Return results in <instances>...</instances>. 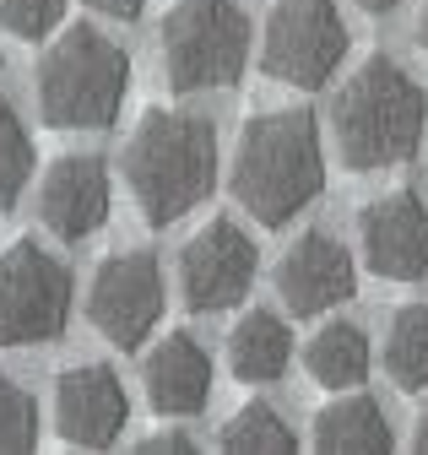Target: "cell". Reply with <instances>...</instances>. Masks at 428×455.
Listing matches in <instances>:
<instances>
[{
  "instance_id": "obj_1",
  "label": "cell",
  "mask_w": 428,
  "mask_h": 455,
  "mask_svg": "<svg viewBox=\"0 0 428 455\" xmlns=\"http://www.w3.org/2000/svg\"><path fill=\"white\" fill-rule=\"evenodd\" d=\"M234 201L260 228H288L320 190H326V152L309 108H266L250 114L234 147Z\"/></svg>"
},
{
  "instance_id": "obj_2",
  "label": "cell",
  "mask_w": 428,
  "mask_h": 455,
  "mask_svg": "<svg viewBox=\"0 0 428 455\" xmlns=\"http://www.w3.org/2000/svg\"><path fill=\"white\" fill-rule=\"evenodd\" d=\"M131 196L152 228L190 217L218 185V131L190 108H147L120 157Z\"/></svg>"
},
{
  "instance_id": "obj_3",
  "label": "cell",
  "mask_w": 428,
  "mask_h": 455,
  "mask_svg": "<svg viewBox=\"0 0 428 455\" xmlns=\"http://www.w3.org/2000/svg\"><path fill=\"white\" fill-rule=\"evenodd\" d=\"M331 131H337V152L353 174L412 163L423 147V131H428V92L412 71H401L385 54H374L337 92Z\"/></svg>"
},
{
  "instance_id": "obj_4",
  "label": "cell",
  "mask_w": 428,
  "mask_h": 455,
  "mask_svg": "<svg viewBox=\"0 0 428 455\" xmlns=\"http://www.w3.org/2000/svg\"><path fill=\"white\" fill-rule=\"evenodd\" d=\"M38 114L55 131H109L131 92V54L92 22L66 28L33 71Z\"/></svg>"
},
{
  "instance_id": "obj_5",
  "label": "cell",
  "mask_w": 428,
  "mask_h": 455,
  "mask_svg": "<svg viewBox=\"0 0 428 455\" xmlns=\"http://www.w3.org/2000/svg\"><path fill=\"white\" fill-rule=\"evenodd\" d=\"M250 44H255V28L239 0H174L163 33H157L163 76L174 92L234 87L250 66Z\"/></svg>"
},
{
  "instance_id": "obj_6",
  "label": "cell",
  "mask_w": 428,
  "mask_h": 455,
  "mask_svg": "<svg viewBox=\"0 0 428 455\" xmlns=\"http://www.w3.org/2000/svg\"><path fill=\"white\" fill-rule=\"evenodd\" d=\"M342 60H347V22L337 0H277L272 6L260 33V71L272 82L314 92L342 71Z\"/></svg>"
},
{
  "instance_id": "obj_7",
  "label": "cell",
  "mask_w": 428,
  "mask_h": 455,
  "mask_svg": "<svg viewBox=\"0 0 428 455\" xmlns=\"http://www.w3.org/2000/svg\"><path fill=\"white\" fill-rule=\"evenodd\" d=\"M71 320V271L38 239L0 250V347H38L66 336Z\"/></svg>"
},
{
  "instance_id": "obj_8",
  "label": "cell",
  "mask_w": 428,
  "mask_h": 455,
  "mask_svg": "<svg viewBox=\"0 0 428 455\" xmlns=\"http://www.w3.org/2000/svg\"><path fill=\"white\" fill-rule=\"evenodd\" d=\"M87 320L109 347L131 353L163 320V266L152 250H120L98 260L87 282Z\"/></svg>"
},
{
  "instance_id": "obj_9",
  "label": "cell",
  "mask_w": 428,
  "mask_h": 455,
  "mask_svg": "<svg viewBox=\"0 0 428 455\" xmlns=\"http://www.w3.org/2000/svg\"><path fill=\"white\" fill-rule=\"evenodd\" d=\"M260 271V250L234 217H211L179 250V299L195 315H223L250 299Z\"/></svg>"
},
{
  "instance_id": "obj_10",
  "label": "cell",
  "mask_w": 428,
  "mask_h": 455,
  "mask_svg": "<svg viewBox=\"0 0 428 455\" xmlns=\"http://www.w3.org/2000/svg\"><path fill=\"white\" fill-rule=\"evenodd\" d=\"M277 293L298 320L342 309L358 293V266H353L347 244L337 234H326V228L298 234L277 260Z\"/></svg>"
},
{
  "instance_id": "obj_11",
  "label": "cell",
  "mask_w": 428,
  "mask_h": 455,
  "mask_svg": "<svg viewBox=\"0 0 428 455\" xmlns=\"http://www.w3.org/2000/svg\"><path fill=\"white\" fill-rule=\"evenodd\" d=\"M358 244L374 276L385 282H417L428 271V201L417 190L374 196L358 212Z\"/></svg>"
},
{
  "instance_id": "obj_12",
  "label": "cell",
  "mask_w": 428,
  "mask_h": 455,
  "mask_svg": "<svg viewBox=\"0 0 428 455\" xmlns=\"http://www.w3.org/2000/svg\"><path fill=\"white\" fill-rule=\"evenodd\" d=\"M131 423V395L109 363H76L55 379V434L76 450H109Z\"/></svg>"
},
{
  "instance_id": "obj_13",
  "label": "cell",
  "mask_w": 428,
  "mask_h": 455,
  "mask_svg": "<svg viewBox=\"0 0 428 455\" xmlns=\"http://www.w3.org/2000/svg\"><path fill=\"white\" fill-rule=\"evenodd\" d=\"M109 201H115V185H109V163L98 152H66L44 168V190H38V217L49 234L60 239H87L109 222Z\"/></svg>"
},
{
  "instance_id": "obj_14",
  "label": "cell",
  "mask_w": 428,
  "mask_h": 455,
  "mask_svg": "<svg viewBox=\"0 0 428 455\" xmlns=\"http://www.w3.org/2000/svg\"><path fill=\"white\" fill-rule=\"evenodd\" d=\"M141 390L152 412L163 418H195L211 402V353L190 331H169L163 341H152L141 358Z\"/></svg>"
},
{
  "instance_id": "obj_15",
  "label": "cell",
  "mask_w": 428,
  "mask_h": 455,
  "mask_svg": "<svg viewBox=\"0 0 428 455\" xmlns=\"http://www.w3.org/2000/svg\"><path fill=\"white\" fill-rule=\"evenodd\" d=\"M309 439H314V450H326V455H380V450L396 444L391 418L363 390H337V402H326L314 412Z\"/></svg>"
},
{
  "instance_id": "obj_16",
  "label": "cell",
  "mask_w": 428,
  "mask_h": 455,
  "mask_svg": "<svg viewBox=\"0 0 428 455\" xmlns=\"http://www.w3.org/2000/svg\"><path fill=\"white\" fill-rule=\"evenodd\" d=\"M293 363V331L272 309H250L228 331V374L239 385H277Z\"/></svg>"
},
{
  "instance_id": "obj_17",
  "label": "cell",
  "mask_w": 428,
  "mask_h": 455,
  "mask_svg": "<svg viewBox=\"0 0 428 455\" xmlns=\"http://www.w3.org/2000/svg\"><path fill=\"white\" fill-rule=\"evenodd\" d=\"M304 374L320 390H358L369 379V336L353 320H331L309 336L304 347Z\"/></svg>"
},
{
  "instance_id": "obj_18",
  "label": "cell",
  "mask_w": 428,
  "mask_h": 455,
  "mask_svg": "<svg viewBox=\"0 0 428 455\" xmlns=\"http://www.w3.org/2000/svg\"><path fill=\"white\" fill-rule=\"evenodd\" d=\"M385 374L396 390H428V304H401L391 315Z\"/></svg>"
},
{
  "instance_id": "obj_19",
  "label": "cell",
  "mask_w": 428,
  "mask_h": 455,
  "mask_svg": "<svg viewBox=\"0 0 428 455\" xmlns=\"http://www.w3.org/2000/svg\"><path fill=\"white\" fill-rule=\"evenodd\" d=\"M218 444L234 450V455H288L298 450V434L288 428V418L266 402H244L223 428H218Z\"/></svg>"
},
{
  "instance_id": "obj_20",
  "label": "cell",
  "mask_w": 428,
  "mask_h": 455,
  "mask_svg": "<svg viewBox=\"0 0 428 455\" xmlns=\"http://www.w3.org/2000/svg\"><path fill=\"white\" fill-rule=\"evenodd\" d=\"M33 180V136L12 103H0V212H12Z\"/></svg>"
},
{
  "instance_id": "obj_21",
  "label": "cell",
  "mask_w": 428,
  "mask_h": 455,
  "mask_svg": "<svg viewBox=\"0 0 428 455\" xmlns=\"http://www.w3.org/2000/svg\"><path fill=\"white\" fill-rule=\"evenodd\" d=\"M33 444H38V402L12 374H0V450H33Z\"/></svg>"
},
{
  "instance_id": "obj_22",
  "label": "cell",
  "mask_w": 428,
  "mask_h": 455,
  "mask_svg": "<svg viewBox=\"0 0 428 455\" xmlns=\"http://www.w3.org/2000/svg\"><path fill=\"white\" fill-rule=\"evenodd\" d=\"M60 17H66V0H0V28L22 44H44L60 28Z\"/></svg>"
},
{
  "instance_id": "obj_23",
  "label": "cell",
  "mask_w": 428,
  "mask_h": 455,
  "mask_svg": "<svg viewBox=\"0 0 428 455\" xmlns=\"http://www.w3.org/2000/svg\"><path fill=\"white\" fill-rule=\"evenodd\" d=\"M136 450H141V455H190L195 439H190L185 428H157V434H147Z\"/></svg>"
},
{
  "instance_id": "obj_24",
  "label": "cell",
  "mask_w": 428,
  "mask_h": 455,
  "mask_svg": "<svg viewBox=\"0 0 428 455\" xmlns=\"http://www.w3.org/2000/svg\"><path fill=\"white\" fill-rule=\"evenodd\" d=\"M82 6L98 12V17H115V22H136L147 0H82Z\"/></svg>"
},
{
  "instance_id": "obj_25",
  "label": "cell",
  "mask_w": 428,
  "mask_h": 455,
  "mask_svg": "<svg viewBox=\"0 0 428 455\" xmlns=\"http://www.w3.org/2000/svg\"><path fill=\"white\" fill-rule=\"evenodd\" d=\"M412 450H423L428 455V407L417 412V423H412Z\"/></svg>"
},
{
  "instance_id": "obj_26",
  "label": "cell",
  "mask_w": 428,
  "mask_h": 455,
  "mask_svg": "<svg viewBox=\"0 0 428 455\" xmlns=\"http://www.w3.org/2000/svg\"><path fill=\"white\" fill-rule=\"evenodd\" d=\"M353 6H363V12H396L401 0H353Z\"/></svg>"
},
{
  "instance_id": "obj_27",
  "label": "cell",
  "mask_w": 428,
  "mask_h": 455,
  "mask_svg": "<svg viewBox=\"0 0 428 455\" xmlns=\"http://www.w3.org/2000/svg\"><path fill=\"white\" fill-rule=\"evenodd\" d=\"M417 44L428 49V0H423V6H417Z\"/></svg>"
}]
</instances>
